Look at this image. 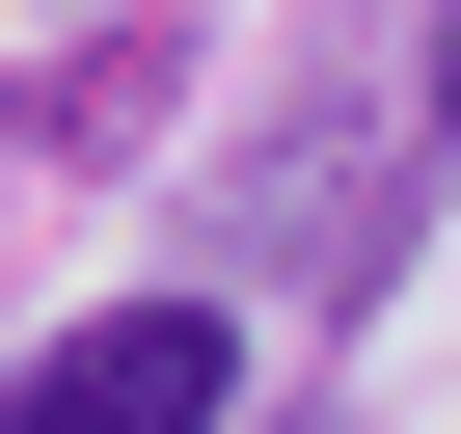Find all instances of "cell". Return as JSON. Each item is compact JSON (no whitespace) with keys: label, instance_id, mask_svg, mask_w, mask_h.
Here are the masks:
<instances>
[{"label":"cell","instance_id":"cell-1","mask_svg":"<svg viewBox=\"0 0 461 434\" xmlns=\"http://www.w3.org/2000/svg\"><path fill=\"white\" fill-rule=\"evenodd\" d=\"M0 434H245V326H217V272H163V299H82L28 380H0Z\"/></svg>","mask_w":461,"mask_h":434},{"label":"cell","instance_id":"cell-2","mask_svg":"<svg viewBox=\"0 0 461 434\" xmlns=\"http://www.w3.org/2000/svg\"><path fill=\"white\" fill-rule=\"evenodd\" d=\"M407 82H434V136H461V0H434V55H407Z\"/></svg>","mask_w":461,"mask_h":434},{"label":"cell","instance_id":"cell-3","mask_svg":"<svg viewBox=\"0 0 461 434\" xmlns=\"http://www.w3.org/2000/svg\"><path fill=\"white\" fill-rule=\"evenodd\" d=\"M299 434H326V407H299Z\"/></svg>","mask_w":461,"mask_h":434}]
</instances>
